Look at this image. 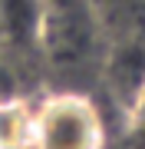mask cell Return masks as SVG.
Here are the masks:
<instances>
[{"mask_svg":"<svg viewBox=\"0 0 145 149\" xmlns=\"http://www.w3.org/2000/svg\"><path fill=\"white\" fill-rule=\"evenodd\" d=\"M46 0H0V43L13 50H40Z\"/></svg>","mask_w":145,"mask_h":149,"instance_id":"7a4b0ae2","label":"cell"},{"mask_svg":"<svg viewBox=\"0 0 145 149\" xmlns=\"http://www.w3.org/2000/svg\"><path fill=\"white\" fill-rule=\"evenodd\" d=\"M0 149H33V106L0 96Z\"/></svg>","mask_w":145,"mask_h":149,"instance_id":"3957f363","label":"cell"},{"mask_svg":"<svg viewBox=\"0 0 145 149\" xmlns=\"http://www.w3.org/2000/svg\"><path fill=\"white\" fill-rule=\"evenodd\" d=\"M33 149H106V123L86 93L63 90L33 106Z\"/></svg>","mask_w":145,"mask_h":149,"instance_id":"6da1fadb","label":"cell"},{"mask_svg":"<svg viewBox=\"0 0 145 149\" xmlns=\"http://www.w3.org/2000/svg\"><path fill=\"white\" fill-rule=\"evenodd\" d=\"M125 136L132 149H145V80L125 106Z\"/></svg>","mask_w":145,"mask_h":149,"instance_id":"277c9868","label":"cell"}]
</instances>
